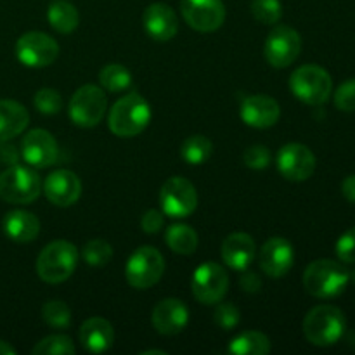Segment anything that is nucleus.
Segmentation results:
<instances>
[{
  "label": "nucleus",
  "mask_w": 355,
  "mask_h": 355,
  "mask_svg": "<svg viewBox=\"0 0 355 355\" xmlns=\"http://www.w3.org/2000/svg\"><path fill=\"white\" fill-rule=\"evenodd\" d=\"M149 120H151V107L148 101L132 92L114 103L107 123L116 137H135L148 127Z\"/></svg>",
  "instance_id": "1"
},
{
  "label": "nucleus",
  "mask_w": 355,
  "mask_h": 355,
  "mask_svg": "<svg viewBox=\"0 0 355 355\" xmlns=\"http://www.w3.org/2000/svg\"><path fill=\"white\" fill-rule=\"evenodd\" d=\"M347 328L345 314L335 305H318L304 319V335L312 345H335Z\"/></svg>",
  "instance_id": "2"
},
{
  "label": "nucleus",
  "mask_w": 355,
  "mask_h": 355,
  "mask_svg": "<svg viewBox=\"0 0 355 355\" xmlns=\"http://www.w3.org/2000/svg\"><path fill=\"white\" fill-rule=\"evenodd\" d=\"M350 274L335 260H315L305 269L304 286L312 297L333 298L345 291Z\"/></svg>",
  "instance_id": "3"
},
{
  "label": "nucleus",
  "mask_w": 355,
  "mask_h": 355,
  "mask_svg": "<svg viewBox=\"0 0 355 355\" xmlns=\"http://www.w3.org/2000/svg\"><path fill=\"white\" fill-rule=\"evenodd\" d=\"M78 263V250L69 241H52L37 259V274L42 281L59 284L71 277Z\"/></svg>",
  "instance_id": "4"
},
{
  "label": "nucleus",
  "mask_w": 355,
  "mask_h": 355,
  "mask_svg": "<svg viewBox=\"0 0 355 355\" xmlns=\"http://www.w3.org/2000/svg\"><path fill=\"white\" fill-rule=\"evenodd\" d=\"M290 89L302 103L319 106L331 96L333 82L326 69L318 64H305L295 69L290 76Z\"/></svg>",
  "instance_id": "5"
},
{
  "label": "nucleus",
  "mask_w": 355,
  "mask_h": 355,
  "mask_svg": "<svg viewBox=\"0 0 355 355\" xmlns=\"http://www.w3.org/2000/svg\"><path fill=\"white\" fill-rule=\"evenodd\" d=\"M42 180L35 170L12 165L0 173V200L12 205H28L38 198Z\"/></svg>",
  "instance_id": "6"
},
{
  "label": "nucleus",
  "mask_w": 355,
  "mask_h": 355,
  "mask_svg": "<svg viewBox=\"0 0 355 355\" xmlns=\"http://www.w3.org/2000/svg\"><path fill=\"white\" fill-rule=\"evenodd\" d=\"M165 272V260L153 246H141L128 259L125 276L128 284L137 290H148L162 279Z\"/></svg>",
  "instance_id": "7"
},
{
  "label": "nucleus",
  "mask_w": 355,
  "mask_h": 355,
  "mask_svg": "<svg viewBox=\"0 0 355 355\" xmlns=\"http://www.w3.org/2000/svg\"><path fill=\"white\" fill-rule=\"evenodd\" d=\"M107 110V97L103 89L96 85H83L73 94L69 101V118L83 128L96 127Z\"/></svg>",
  "instance_id": "8"
},
{
  "label": "nucleus",
  "mask_w": 355,
  "mask_h": 355,
  "mask_svg": "<svg viewBox=\"0 0 355 355\" xmlns=\"http://www.w3.org/2000/svg\"><path fill=\"white\" fill-rule=\"evenodd\" d=\"M16 55L28 68H45L59 55V45L44 31H28L16 44Z\"/></svg>",
  "instance_id": "9"
},
{
  "label": "nucleus",
  "mask_w": 355,
  "mask_h": 355,
  "mask_svg": "<svg viewBox=\"0 0 355 355\" xmlns=\"http://www.w3.org/2000/svg\"><path fill=\"white\" fill-rule=\"evenodd\" d=\"M194 298L205 305L220 304L229 290V276L222 266L215 262L203 263L194 272L191 281Z\"/></svg>",
  "instance_id": "10"
},
{
  "label": "nucleus",
  "mask_w": 355,
  "mask_h": 355,
  "mask_svg": "<svg viewBox=\"0 0 355 355\" xmlns=\"http://www.w3.org/2000/svg\"><path fill=\"white\" fill-rule=\"evenodd\" d=\"M159 205L163 214L172 218H184L198 207V194L193 184L182 177H172L159 191Z\"/></svg>",
  "instance_id": "11"
},
{
  "label": "nucleus",
  "mask_w": 355,
  "mask_h": 355,
  "mask_svg": "<svg viewBox=\"0 0 355 355\" xmlns=\"http://www.w3.org/2000/svg\"><path fill=\"white\" fill-rule=\"evenodd\" d=\"M302 51V38L297 30L291 26H276L269 33L263 47L267 62L274 68H286L293 64L295 59L300 55Z\"/></svg>",
  "instance_id": "12"
},
{
  "label": "nucleus",
  "mask_w": 355,
  "mask_h": 355,
  "mask_svg": "<svg viewBox=\"0 0 355 355\" xmlns=\"http://www.w3.org/2000/svg\"><path fill=\"white\" fill-rule=\"evenodd\" d=\"M180 12L191 28L203 33L218 30L225 19V6L222 0H182Z\"/></svg>",
  "instance_id": "13"
},
{
  "label": "nucleus",
  "mask_w": 355,
  "mask_h": 355,
  "mask_svg": "<svg viewBox=\"0 0 355 355\" xmlns=\"http://www.w3.org/2000/svg\"><path fill=\"white\" fill-rule=\"evenodd\" d=\"M277 168L284 179L302 182L314 173L315 156L307 146L297 142L286 144L277 153Z\"/></svg>",
  "instance_id": "14"
},
{
  "label": "nucleus",
  "mask_w": 355,
  "mask_h": 355,
  "mask_svg": "<svg viewBox=\"0 0 355 355\" xmlns=\"http://www.w3.org/2000/svg\"><path fill=\"white\" fill-rule=\"evenodd\" d=\"M21 155L28 165L37 166V168H47L58 162V142L47 130L35 128L24 135L23 142H21Z\"/></svg>",
  "instance_id": "15"
},
{
  "label": "nucleus",
  "mask_w": 355,
  "mask_h": 355,
  "mask_svg": "<svg viewBox=\"0 0 355 355\" xmlns=\"http://www.w3.org/2000/svg\"><path fill=\"white\" fill-rule=\"evenodd\" d=\"M295 253L291 243L283 238H270L260 248V269L270 277H283L293 267Z\"/></svg>",
  "instance_id": "16"
},
{
  "label": "nucleus",
  "mask_w": 355,
  "mask_h": 355,
  "mask_svg": "<svg viewBox=\"0 0 355 355\" xmlns=\"http://www.w3.org/2000/svg\"><path fill=\"white\" fill-rule=\"evenodd\" d=\"M44 191L55 207H71L82 194V182L71 170H55L45 179Z\"/></svg>",
  "instance_id": "17"
},
{
  "label": "nucleus",
  "mask_w": 355,
  "mask_h": 355,
  "mask_svg": "<svg viewBox=\"0 0 355 355\" xmlns=\"http://www.w3.org/2000/svg\"><path fill=\"white\" fill-rule=\"evenodd\" d=\"M189 322V311L177 298H165L153 311V326L159 335L173 336Z\"/></svg>",
  "instance_id": "18"
},
{
  "label": "nucleus",
  "mask_w": 355,
  "mask_h": 355,
  "mask_svg": "<svg viewBox=\"0 0 355 355\" xmlns=\"http://www.w3.org/2000/svg\"><path fill=\"white\" fill-rule=\"evenodd\" d=\"M279 116V104L269 96H250L241 104V120L253 128L272 127Z\"/></svg>",
  "instance_id": "19"
},
{
  "label": "nucleus",
  "mask_w": 355,
  "mask_h": 355,
  "mask_svg": "<svg viewBox=\"0 0 355 355\" xmlns=\"http://www.w3.org/2000/svg\"><path fill=\"white\" fill-rule=\"evenodd\" d=\"M142 23H144L149 37L158 42L172 40L177 35V30H179L177 14L173 12L172 7L162 2L151 3L149 7H146Z\"/></svg>",
  "instance_id": "20"
},
{
  "label": "nucleus",
  "mask_w": 355,
  "mask_h": 355,
  "mask_svg": "<svg viewBox=\"0 0 355 355\" xmlns=\"http://www.w3.org/2000/svg\"><path fill=\"white\" fill-rule=\"evenodd\" d=\"M257 255L255 241L246 232H232L222 245V260L234 270H246Z\"/></svg>",
  "instance_id": "21"
},
{
  "label": "nucleus",
  "mask_w": 355,
  "mask_h": 355,
  "mask_svg": "<svg viewBox=\"0 0 355 355\" xmlns=\"http://www.w3.org/2000/svg\"><path fill=\"white\" fill-rule=\"evenodd\" d=\"M78 336L83 349L92 354L106 352L107 349H111L114 342L113 326L103 318L87 319L82 324V328H80Z\"/></svg>",
  "instance_id": "22"
},
{
  "label": "nucleus",
  "mask_w": 355,
  "mask_h": 355,
  "mask_svg": "<svg viewBox=\"0 0 355 355\" xmlns=\"http://www.w3.org/2000/svg\"><path fill=\"white\" fill-rule=\"evenodd\" d=\"M3 232L16 243H30L40 232V220L33 214L24 210H14L3 217Z\"/></svg>",
  "instance_id": "23"
},
{
  "label": "nucleus",
  "mask_w": 355,
  "mask_h": 355,
  "mask_svg": "<svg viewBox=\"0 0 355 355\" xmlns=\"http://www.w3.org/2000/svg\"><path fill=\"white\" fill-rule=\"evenodd\" d=\"M30 114L17 101H0V142L10 141L28 127Z\"/></svg>",
  "instance_id": "24"
},
{
  "label": "nucleus",
  "mask_w": 355,
  "mask_h": 355,
  "mask_svg": "<svg viewBox=\"0 0 355 355\" xmlns=\"http://www.w3.org/2000/svg\"><path fill=\"white\" fill-rule=\"evenodd\" d=\"M47 19L49 24L59 33H71L78 26L80 14L75 9V6H71L66 0H54L49 6Z\"/></svg>",
  "instance_id": "25"
},
{
  "label": "nucleus",
  "mask_w": 355,
  "mask_h": 355,
  "mask_svg": "<svg viewBox=\"0 0 355 355\" xmlns=\"http://www.w3.org/2000/svg\"><path fill=\"white\" fill-rule=\"evenodd\" d=\"M229 352L234 355H267L270 352V340L260 331H245L232 340Z\"/></svg>",
  "instance_id": "26"
},
{
  "label": "nucleus",
  "mask_w": 355,
  "mask_h": 355,
  "mask_svg": "<svg viewBox=\"0 0 355 355\" xmlns=\"http://www.w3.org/2000/svg\"><path fill=\"white\" fill-rule=\"evenodd\" d=\"M166 245L173 253L191 255L198 248V234L193 227L186 224H175L166 231Z\"/></svg>",
  "instance_id": "27"
},
{
  "label": "nucleus",
  "mask_w": 355,
  "mask_h": 355,
  "mask_svg": "<svg viewBox=\"0 0 355 355\" xmlns=\"http://www.w3.org/2000/svg\"><path fill=\"white\" fill-rule=\"evenodd\" d=\"M211 153H214V144L205 135H191L184 141L182 148H180L184 162L189 163V165H201V163L208 162Z\"/></svg>",
  "instance_id": "28"
},
{
  "label": "nucleus",
  "mask_w": 355,
  "mask_h": 355,
  "mask_svg": "<svg viewBox=\"0 0 355 355\" xmlns=\"http://www.w3.org/2000/svg\"><path fill=\"white\" fill-rule=\"evenodd\" d=\"M99 82L104 90L116 94L130 87L132 76H130V71H128L125 66L113 62V64H106L103 69H101Z\"/></svg>",
  "instance_id": "29"
},
{
  "label": "nucleus",
  "mask_w": 355,
  "mask_h": 355,
  "mask_svg": "<svg viewBox=\"0 0 355 355\" xmlns=\"http://www.w3.org/2000/svg\"><path fill=\"white\" fill-rule=\"evenodd\" d=\"M82 257L89 266L103 267L106 263H110L111 259H113V248L104 239H90L83 246Z\"/></svg>",
  "instance_id": "30"
},
{
  "label": "nucleus",
  "mask_w": 355,
  "mask_h": 355,
  "mask_svg": "<svg viewBox=\"0 0 355 355\" xmlns=\"http://www.w3.org/2000/svg\"><path fill=\"white\" fill-rule=\"evenodd\" d=\"M42 318L51 328L66 329L71 322V311L61 300H51L42 309Z\"/></svg>",
  "instance_id": "31"
},
{
  "label": "nucleus",
  "mask_w": 355,
  "mask_h": 355,
  "mask_svg": "<svg viewBox=\"0 0 355 355\" xmlns=\"http://www.w3.org/2000/svg\"><path fill=\"white\" fill-rule=\"evenodd\" d=\"M76 352L75 345L68 336L54 335L47 336L35 345V355H73Z\"/></svg>",
  "instance_id": "32"
},
{
  "label": "nucleus",
  "mask_w": 355,
  "mask_h": 355,
  "mask_svg": "<svg viewBox=\"0 0 355 355\" xmlns=\"http://www.w3.org/2000/svg\"><path fill=\"white\" fill-rule=\"evenodd\" d=\"M252 14L259 23L276 24L283 16L279 0H252Z\"/></svg>",
  "instance_id": "33"
},
{
  "label": "nucleus",
  "mask_w": 355,
  "mask_h": 355,
  "mask_svg": "<svg viewBox=\"0 0 355 355\" xmlns=\"http://www.w3.org/2000/svg\"><path fill=\"white\" fill-rule=\"evenodd\" d=\"M35 107L44 114H55L61 111L62 99L58 90L40 89L35 94Z\"/></svg>",
  "instance_id": "34"
},
{
  "label": "nucleus",
  "mask_w": 355,
  "mask_h": 355,
  "mask_svg": "<svg viewBox=\"0 0 355 355\" xmlns=\"http://www.w3.org/2000/svg\"><path fill=\"white\" fill-rule=\"evenodd\" d=\"M215 324L220 326L222 329H234L236 326L239 324V319H241V314H239L238 307L232 304H220L215 311Z\"/></svg>",
  "instance_id": "35"
},
{
  "label": "nucleus",
  "mask_w": 355,
  "mask_h": 355,
  "mask_svg": "<svg viewBox=\"0 0 355 355\" xmlns=\"http://www.w3.org/2000/svg\"><path fill=\"white\" fill-rule=\"evenodd\" d=\"M335 106L340 111H347L352 113L355 111V78L347 80L345 83L336 89L335 92Z\"/></svg>",
  "instance_id": "36"
},
{
  "label": "nucleus",
  "mask_w": 355,
  "mask_h": 355,
  "mask_svg": "<svg viewBox=\"0 0 355 355\" xmlns=\"http://www.w3.org/2000/svg\"><path fill=\"white\" fill-rule=\"evenodd\" d=\"M243 159H245V165L250 166V168L262 170L266 166H269L270 151L266 146H252V148H248L245 151Z\"/></svg>",
  "instance_id": "37"
},
{
  "label": "nucleus",
  "mask_w": 355,
  "mask_h": 355,
  "mask_svg": "<svg viewBox=\"0 0 355 355\" xmlns=\"http://www.w3.org/2000/svg\"><path fill=\"white\" fill-rule=\"evenodd\" d=\"M336 255L342 262L355 263V227L349 229L336 243Z\"/></svg>",
  "instance_id": "38"
},
{
  "label": "nucleus",
  "mask_w": 355,
  "mask_h": 355,
  "mask_svg": "<svg viewBox=\"0 0 355 355\" xmlns=\"http://www.w3.org/2000/svg\"><path fill=\"white\" fill-rule=\"evenodd\" d=\"M141 227L146 234H156L163 227V214L158 210H148L141 218Z\"/></svg>",
  "instance_id": "39"
},
{
  "label": "nucleus",
  "mask_w": 355,
  "mask_h": 355,
  "mask_svg": "<svg viewBox=\"0 0 355 355\" xmlns=\"http://www.w3.org/2000/svg\"><path fill=\"white\" fill-rule=\"evenodd\" d=\"M241 288L248 293H257L262 288V279L259 277V274L252 272V270H246L241 276Z\"/></svg>",
  "instance_id": "40"
},
{
  "label": "nucleus",
  "mask_w": 355,
  "mask_h": 355,
  "mask_svg": "<svg viewBox=\"0 0 355 355\" xmlns=\"http://www.w3.org/2000/svg\"><path fill=\"white\" fill-rule=\"evenodd\" d=\"M17 159H19V155L16 148L12 144H6V141L0 142V165H17Z\"/></svg>",
  "instance_id": "41"
},
{
  "label": "nucleus",
  "mask_w": 355,
  "mask_h": 355,
  "mask_svg": "<svg viewBox=\"0 0 355 355\" xmlns=\"http://www.w3.org/2000/svg\"><path fill=\"white\" fill-rule=\"evenodd\" d=\"M342 193L350 203H355V175H349L342 184Z\"/></svg>",
  "instance_id": "42"
},
{
  "label": "nucleus",
  "mask_w": 355,
  "mask_h": 355,
  "mask_svg": "<svg viewBox=\"0 0 355 355\" xmlns=\"http://www.w3.org/2000/svg\"><path fill=\"white\" fill-rule=\"evenodd\" d=\"M0 355H16V350H14L7 342L0 340Z\"/></svg>",
  "instance_id": "43"
},
{
  "label": "nucleus",
  "mask_w": 355,
  "mask_h": 355,
  "mask_svg": "<svg viewBox=\"0 0 355 355\" xmlns=\"http://www.w3.org/2000/svg\"><path fill=\"white\" fill-rule=\"evenodd\" d=\"M149 354H158V355H166V352H163V350H146V352H142V355H149Z\"/></svg>",
  "instance_id": "44"
},
{
  "label": "nucleus",
  "mask_w": 355,
  "mask_h": 355,
  "mask_svg": "<svg viewBox=\"0 0 355 355\" xmlns=\"http://www.w3.org/2000/svg\"><path fill=\"white\" fill-rule=\"evenodd\" d=\"M352 279L355 281V270H354V274H352Z\"/></svg>",
  "instance_id": "45"
}]
</instances>
